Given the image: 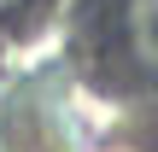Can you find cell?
I'll return each mask as SVG.
<instances>
[{"label":"cell","mask_w":158,"mask_h":152,"mask_svg":"<svg viewBox=\"0 0 158 152\" xmlns=\"http://www.w3.org/2000/svg\"><path fill=\"white\" fill-rule=\"evenodd\" d=\"M18 6H23V0H0V18H6V12H18Z\"/></svg>","instance_id":"cell-2"},{"label":"cell","mask_w":158,"mask_h":152,"mask_svg":"<svg viewBox=\"0 0 158 152\" xmlns=\"http://www.w3.org/2000/svg\"><path fill=\"white\" fill-rule=\"evenodd\" d=\"M123 47L147 76H158V0H123Z\"/></svg>","instance_id":"cell-1"}]
</instances>
